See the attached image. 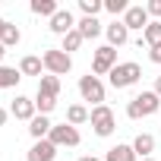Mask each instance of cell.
I'll use <instances>...</instances> for the list:
<instances>
[{
  "instance_id": "obj_30",
  "label": "cell",
  "mask_w": 161,
  "mask_h": 161,
  "mask_svg": "<svg viewBox=\"0 0 161 161\" xmlns=\"http://www.w3.org/2000/svg\"><path fill=\"white\" fill-rule=\"evenodd\" d=\"M13 22H7V19H0V41H3V35H7V29H10Z\"/></svg>"
},
{
  "instance_id": "obj_11",
  "label": "cell",
  "mask_w": 161,
  "mask_h": 161,
  "mask_svg": "<svg viewBox=\"0 0 161 161\" xmlns=\"http://www.w3.org/2000/svg\"><path fill=\"white\" fill-rule=\"evenodd\" d=\"M73 29H76V22H73V13L69 10H57L51 16V32L54 35H69Z\"/></svg>"
},
{
  "instance_id": "obj_21",
  "label": "cell",
  "mask_w": 161,
  "mask_h": 161,
  "mask_svg": "<svg viewBox=\"0 0 161 161\" xmlns=\"http://www.w3.org/2000/svg\"><path fill=\"white\" fill-rule=\"evenodd\" d=\"M86 120H89V111L82 104H69L66 108V123L69 126H79V123H86Z\"/></svg>"
},
{
  "instance_id": "obj_8",
  "label": "cell",
  "mask_w": 161,
  "mask_h": 161,
  "mask_svg": "<svg viewBox=\"0 0 161 161\" xmlns=\"http://www.w3.org/2000/svg\"><path fill=\"white\" fill-rule=\"evenodd\" d=\"M54 158H57V145L51 139H38L25 155V161H54Z\"/></svg>"
},
{
  "instance_id": "obj_15",
  "label": "cell",
  "mask_w": 161,
  "mask_h": 161,
  "mask_svg": "<svg viewBox=\"0 0 161 161\" xmlns=\"http://www.w3.org/2000/svg\"><path fill=\"white\" fill-rule=\"evenodd\" d=\"M38 95H44V98H57V95H60V79L51 76V73L41 76V79H38Z\"/></svg>"
},
{
  "instance_id": "obj_14",
  "label": "cell",
  "mask_w": 161,
  "mask_h": 161,
  "mask_svg": "<svg viewBox=\"0 0 161 161\" xmlns=\"http://www.w3.org/2000/svg\"><path fill=\"white\" fill-rule=\"evenodd\" d=\"M51 130H54V123H51L47 117H41V114L29 123V133H32V139H35V142H38V139H47V136H51Z\"/></svg>"
},
{
  "instance_id": "obj_16",
  "label": "cell",
  "mask_w": 161,
  "mask_h": 161,
  "mask_svg": "<svg viewBox=\"0 0 161 161\" xmlns=\"http://www.w3.org/2000/svg\"><path fill=\"white\" fill-rule=\"evenodd\" d=\"M76 29H79V35H82L86 41H89V38H98V35L104 32V29H101V22H98V19H89V16L79 19V22H76Z\"/></svg>"
},
{
  "instance_id": "obj_20",
  "label": "cell",
  "mask_w": 161,
  "mask_h": 161,
  "mask_svg": "<svg viewBox=\"0 0 161 161\" xmlns=\"http://www.w3.org/2000/svg\"><path fill=\"white\" fill-rule=\"evenodd\" d=\"M142 41H145L148 47H158V44H161V22H148L145 32H142ZM142 41H139V44H142Z\"/></svg>"
},
{
  "instance_id": "obj_19",
  "label": "cell",
  "mask_w": 161,
  "mask_h": 161,
  "mask_svg": "<svg viewBox=\"0 0 161 161\" xmlns=\"http://www.w3.org/2000/svg\"><path fill=\"white\" fill-rule=\"evenodd\" d=\"M104 161H136V152H133V145H114V148H108Z\"/></svg>"
},
{
  "instance_id": "obj_34",
  "label": "cell",
  "mask_w": 161,
  "mask_h": 161,
  "mask_svg": "<svg viewBox=\"0 0 161 161\" xmlns=\"http://www.w3.org/2000/svg\"><path fill=\"white\" fill-rule=\"evenodd\" d=\"M79 161H101V158H92V155H86V158H79Z\"/></svg>"
},
{
  "instance_id": "obj_24",
  "label": "cell",
  "mask_w": 161,
  "mask_h": 161,
  "mask_svg": "<svg viewBox=\"0 0 161 161\" xmlns=\"http://www.w3.org/2000/svg\"><path fill=\"white\" fill-rule=\"evenodd\" d=\"M79 10H82V16L95 19V16L104 10V3H101V0H79Z\"/></svg>"
},
{
  "instance_id": "obj_9",
  "label": "cell",
  "mask_w": 161,
  "mask_h": 161,
  "mask_svg": "<svg viewBox=\"0 0 161 161\" xmlns=\"http://www.w3.org/2000/svg\"><path fill=\"white\" fill-rule=\"evenodd\" d=\"M10 114H13L16 120H29V123L38 117V114H35V101L25 98V95H16V101L10 104Z\"/></svg>"
},
{
  "instance_id": "obj_31",
  "label": "cell",
  "mask_w": 161,
  "mask_h": 161,
  "mask_svg": "<svg viewBox=\"0 0 161 161\" xmlns=\"http://www.w3.org/2000/svg\"><path fill=\"white\" fill-rule=\"evenodd\" d=\"M155 95H158V98H161V76H158V79H155Z\"/></svg>"
},
{
  "instance_id": "obj_6",
  "label": "cell",
  "mask_w": 161,
  "mask_h": 161,
  "mask_svg": "<svg viewBox=\"0 0 161 161\" xmlns=\"http://www.w3.org/2000/svg\"><path fill=\"white\" fill-rule=\"evenodd\" d=\"M114 66H117V51H114L111 44L98 47L95 57H92V73H95V76H108Z\"/></svg>"
},
{
  "instance_id": "obj_4",
  "label": "cell",
  "mask_w": 161,
  "mask_h": 161,
  "mask_svg": "<svg viewBox=\"0 0 161 161\" xmlns=\"http://www.w3.org/2000/svg\"><path fill=\"white\" fill-rule=\"evenodd\" d=\"M41 60H44V69H47L51 76H63V73H69V69H73L69 54H63L60 47H47V51L41 54Z\"/></svg>"
},
{
  "instance_id": "obj_7",
  "label": "cell",
  "mask_w": 161,
  "mask_h": 161,
  "mask_svg": "<svg viewBox=\"0 0 161 161\" xmlns=\"http://www.w3.org/2000/svg\"><path fill=\"white\" fill-rule=\"evenodd\" d=\"M57 148H73V145H79V139H82V136H79V130L76 126H69V123H57L54 130H51V136H47Z\"/></svg>"
},
{
  "instance_id": "obj_13",
  "label": "cell",
  "mask_w": 161,
  "mask_h": 161,
  "mask_svg": "<svg viewBox=\"0 0 161 161\" xmlns=\"http://www.w3.org/2000/svg\"><path fill=\"white\" fill-rule=\"evenodd\" d=\"M133 152H136V158H152V152H155V136H152V133H139V136L133 139Z\"/></svg>"
},
{
  "instance_id": "obj_2",
  "label": "cell",
  "mask_w": 161,
  "mask_h": 161,
  "mask_svg": "<svg viewBox=\"0 0 161 161\" xmlns=\"http://www.w3.org/2000/svg\"><path fill=\"white\" fill-rule=\"evenodd\" d=\"M158 108H161V98H158L155 92H139V95L126 104V117H130V120H139V117L155 114Z\"/></svg>"
},
{
  "instance_id": "obj_25",
  "label": "cell",
  "mask_w": 161,
  "mask_h": 161,
  "mask_svg": "<svg viewBox=\"0 0 161 161\" xmlns=\"http://www.w3.org/2000/svg\"><path fill=\"white\" fill-rule=\"evenodd\" d=\"M54 108H57V98H44V95H38V98H35V111H38L41 117H47Z\"/></svg>"
},
{
  "instance_id": "obj_1",
  "label": "cell",
  "mask_w": 161,
  "mask_h": 161,
  "mask_svg": "<svg viewBox=\"0 0 161 161\" xmlns=\"http://www.w3.org/2000/svg\"><path fill=\"white\" fill-rule=\"evenodd\" d=\"M108 79H111V86L114 89H130V86H136L139 79H142V66L139 63H117L111 73H108Z\"/></svg>"
},
{
  "instance_id": "obj_10",
  "label": "cell",
  "mask_w": 161,
  "mask_h": 161,
  "mask_svg": "<svg viewBox=\"0 0 161 161\" xmlns=\"http://www.w3.org/2000/svg\"><path fill=\"white\" fill-rule=\"evenodd\" d=\"M104 35H108V44H111V47H123V44L130 41V29L123 25V19H114V22L104 29Z\"/></svg>"
},
{
  "instance_id": "obj_18",
  "label": "cell",
  "mask_w": 161,
  "mask_h": 161,
  "mask_svg": "<svg viewBox=\"0 0 161 161\" xmlns=\"http://www.w3.org/2000/svg\"><path fill=\"white\" fill-rule=\"evenodd\" d=\"M41 66H44V60L41 57H32V54L19 60V73L22 76H41Z\"/></svg>"
},
{
  "instance_id": "obj_35",
  "label": "cell",
  "mask_w": 161,
  "mask_h": 161,
  "mask_svg": "<svg viewBox=\"0 0 161 161\" xmlns=\"http://www.w3.org/2000/svg\"><path fill=\"white\" fill-rule=\"evenodd\" d=\"M142 161H155V158H142Z\"/></svg>"
},
{
  "instance_id": "obj_3",
  "label": "cell",
  "mask_w": 161,
  "mask_h": 161,
  "mask_svg": "<svg viewBox=\"0 0 161 161\" xmlns=\"http://www.w3.org/2000/svg\"><path fill=\"white\" fill-rule=\"evenodd\" d=\"M89 120H92V130H95L98 136H111L114 126H117V117H114V111H111L108 104L92 108V111H89Z\"/></svg>"
},
{
  "instance_id": "obj_33",
  "label": "cell",
  "mask_w": 161,
  "mask_h": 161,
  "mask_svg": "<svg viewBox=\"0 0 161 161\" xmlns=\"http://www.w3.org/2000/svg\"><path fill=\"white\" fill-rule=\"evenodd\" d=\"M3 123H7V111H3V108H0V126H3Z\"/></svg>"
},
{
  "instance_id": "obj_5",
  "label": "cell",
  "mask_w": 161,
  "mask_h": 161,
  "mask_svg": "<svg viewBox=\"0 0 161 161\" xmlns=\"http://www.w3.org/2000/svg\"><path fill=\"white\" fill-rule=\"evenodd\" d=\"M79 95H82V101H92L95 108L104 101V82H101V79L98 76H82V79H79Z\"/></svg>"
},
{
  "instance_id": "obj_12",
  "label": "cell",
  "mask_w": 161,
  "mask_h": 161,
  "mask_svg": "<svg viewBox=\"0 0 161 161\" xmlns=\"http://www.w3.org/2000/svg\"><path fill=\"white\" fill-rule=\"evenodd\" d=\"M152 19H148V13H145V7H130L126 10V16H123V25L126 29H139V32H145V25H148Z\"/></svg>"
},
{
  "instance_id": "obj_26",
  "label": "cell",
  "mask_w": 161,
  "mask_h": 161,
  "mask_svg": "<svg viewBox=\"0 0 161 161\" xmlns=\"http://www.w3.org/2000/svg\"><path fill=\"white\" fill-rule=\"evenodd\" d=\"M104 10H108V13H114V16H117V13H123V16H126L130 3H126V0H104Z\"/></svg>"
},
{
  "instance_id": "obj_28",
  "label": "cell",
  "mask_w": 161,
  "mask_h": 161,
  "mask_svg": "<svg viewBox=\"0 0 161 161\" xmlns=\"http://www.w3.org/2000/svg\"><path fill=\"white\" fill-rule=\"evenodd\" d=\"M145 13H148V16H161V0H148V3H145Z\"/></svg>"
},
{
  "instance_id": "obj_29",
  "label": "cell",
  "mask_w": 161,
  "mask_h": 161,
  "mask_svg": "<svg viewBox=\"0 0 161 161\" xmlns=\"http://www.w3.org/2000/svg\"><path fill=\"white\" fill-rule=\"evenodd\" d=\"M148 60L152 63H161V44L158 47H148Z\"/></svg>"
},
{
  "instance_id": "obj_32",
  "label": "cell",
  "mask_w": 161,
  "mask_h": 161,
  "mask_svg": "<svg viewBox=\"0 0 161 161\" xmlns=\"http://www.w3.org/2000/svg\"><path fill=\"white\" fill-rule=\"evenodd\" d=\"M3 57H7V44H0V66H3Z\"/></svg>"
},
{
  "instance_id": "obj_17",
  "label": "cell",
  "mask_w": 161,
  "mask_h": 161,
  "mask_svg": "<svg viewBox=\"0 0 161 161\" xmlns=\"http://www.w3.org/2000/svg\"><path fill=\"white\" fill-rule=\"evenodd\" d=\"M19 79H22V73L16 66H0V89H16Z\"/></svg>"
},
{
  "instance_id": "obj_23",
  "label": "cell",
  "mask_w": 161,
  "mask_h": 161,
  "mask_svg": "<svg viewBox=\"0 0 161 161\" xmlns=\"http://www.w3.org/2000/svg\"><path fill=\"white\" fill-rule=\"evenodd\" d=\"M82 41H86V38L79 35V29H73L69 35H63V47H60V51H63V54H69V51H79V47H82Z\"/></svg>"
},
{
  "instance_id": "obj_27",
  "label": "cell",
  "mask_w": 161,
  "mask_h": 161,
  "mask_svg": "<svg viewBox=\"0 0 161 161\" xmlns=\"http://www.w3.org/2000/svg\"><path fill=\"white\" fill-rule=\"evenodd\" d=\"M19 38H22V35H19V29H16V25H10V29H7V35H3V41H0V44H7V47H16V44H19Z\"/></svg>"
},
{
  "instance_id": "obj_22",
  "label": "cell",
  "mask_w": 161,
  "mask_h": 161,
  "mask_svg": "<svg viewBox=\"0 0 161 161\" xmlns=\"http://www.w3.org/2000/svg\"><path fill=\"white\" fill-rule=\"evenodd\" d=\"M60 7L54 3V0H32V13L35 16H54Z\"/></svg>"
}]
</instances>
